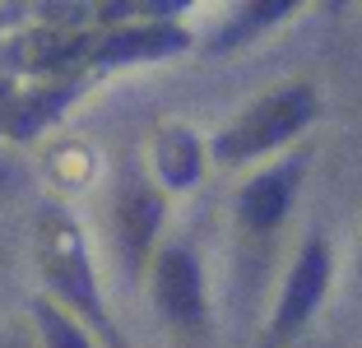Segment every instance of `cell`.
Segmentation results:
<instances>
[{
    "label": "cell",
    "mask_w": 362,
    "mask_h": 348,
    "mask_svg": "<svg viewBox=\"0 0 362 348\" xmlns=\"http://www.w3.org/2000/svg\"><path fill=\"white\" fill-rule=\"evenodd\" d=\"M47 269H52L56 288H61V293L70 297V302H79L84 311H98V297H93V284H88L84 260H79V242H75V232H61L56 251L47 255Z\"/></svg>",
    "instance_id": "obj_5"
},
{
    "label": "cell",
    "mask_w": 362,
    "mask_h": 348,
    "mask_svg": "<svg viewBox=\"0 0 362 348\" xmlns=\"http://www.w3.org/2000/svg\"><path fill=\"white\" fill-rule=\"evenodd\" d=\"M284 10H288L284 0H274V5H256V10H246V19H237L228 33H218V37H214V52H223V47H237V42H246L251 33H256V28H265L269 19H279Z\"/></svg>",
    "instance_id": "obj_10"
},
{
    "label": "cell",
    "mask_w": 362,
    "mask_h": 348,
    "mask_svg": "<svg viewBox=\"0 0 362 348\" xmlns=\"http://www.w3.org/2000/svg\"><path fill=\"white\" fill-rule=\"evenodd\" d=\"M33 311H37V325H42V335H47V348H88L84 330H79V325H75L70 316H61L56 306L37 302Z\"/></svg>",
    "instance_id": "obj_9"
},
{
    "label": "cell",
    "mask_w": 362,
    "mask_h": 348,
    "mask_svg": "<svg viewBox=\"0 0 362 348\" xmlns=\"http://www.w3.org/2000/svg\"><path fill=\"white\" fill-rule=\"evenodd\" d=\"M311 93L307 88H284V93L265 98V103L256 107V112H246L242 121H237L233 130H228L223 139H218V158L228 163H242V158H256V153H265V149H274L279 139H288L293 130L307 126L311 116Z\"/></svg>",
    "instance_id": "obj_1"
},
{
    "label": "cell",
    "mask_w": 362,
    "mask_h": 348,
    "mask_svg": "<svg viewBox=\"0 0 362 348\" xmlns=\"http://www.w3.org/2000/svg\"><path fill=\"white\" fill-rule=\"evenodd\" d=\"M158 163H163V177H168V186H186V181L195 177V168H200V149H195L191 135L172 130V135L158 144Z\"/></svg>",
    "instance_id": "obj_8"
},
{
    "label": "cell",
    "mask_w": 362,
    "mask_h": 348,
    "mask_svg": "<svg viewBox=\"0 0 362 348\" xmlns=\"http://www.w3.org/2000/svg\"><path fill=\"white\" fill-rule=\"evenodd\" d=\"M293 181H298V172H265V177H256L242 190V219L251 228H274L284 219L288 200H293Z\"/></svg>",
    "instance_id": "obj_4"
},
{
    "label": "cell",
    "mask_w": 362,
    "mask_h": 348,
    "mask_svg": "<svg viewBox=\"0 0 362 348\" xmlns=\"http://www.w3.org/2000/svg\"><path fill=\"white\" fill-rule=\"evenodd\" d=\"M186 47L181 28H139V33H121L103 47V61H139V56H168Z\"/></svg>",
    "instance_id": "obj_6"
},
{
    "label": "cell",
    "mask_w": 362,
    "mask_h": 348,
    "mask_svg": "<svg viewBox=\"0 0 362 348\" xmlns=\"http://www.w3.org/2000/svg\"><path fill=\"white\" fill-rule=\"evenodd\" d=\"M158 214H163V204L153 190H130L121 200V237H126L130 260H139V251L149 246L153 228H158Z\"/></svg>",
    "instance_id": "obj_7"
},
{
    "label": "cell",
    "mask_w": 362,
    "mask_h": 348,
    "mask_svg": "<svg viewBox=\"0 0 362 348\" xmlns=\"http://www.w3.org/2000/svg\"><path fill=\"white\" fill-rule=\"evenodd\" d=\"M158 302L172 320L181 325H195L204 316V297H200V274H195V260L186 251H168L158 265Z\"/></svg>",
    "instance_id": "obj_3"
},
{
    "label": "cell",
    "mask_w": 362,
    "mask_h": 348,
    "mask_svg": "<svg viewBox=\"0 0 362 348\" xmlns=\"http://www.w3.org/2000/svg\"><path fill=\"white\" fill-rule=\"evenodd\" d=\"M325 279H330V255H325V246L311 242L307 251H302L293 279H288V288H284V302H279V330H298L302 320L316 311L320 293H325Z\"/></svg>",
    "instance_id": "obj_2"
}]
</instances>
